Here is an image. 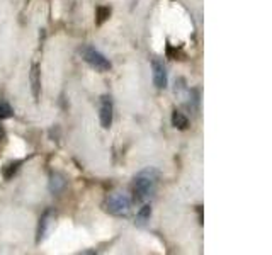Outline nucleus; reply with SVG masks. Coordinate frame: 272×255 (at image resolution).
<instances>
[{"mask_svg": "<svg viewBox=\"0 0 272 255\" xmlns=\"http://www.w3.org/2000/svg\"><path fill=\"white\" fill-rule=\"evenodd\" d=\"M158 177V170L153 167H148L141 170L140 174H136L135 180H133V201L138 204L147 203L157 189Z\"/></svg>", "mask_w": 272, "mask_h": 255, "instance_id": "1", "label": "nucleus"}, {"mask_svg": "<svg viewBox=\"0 0 272 255\" xmlns=\"http://www.w3.org/2000/svg\"><path fill=\"white\" fill-rule=\"evenodd\" d=\"M131 204H133V199L128 194L113 192L105 197V201L102 203V208L105 213L113 216H128L131 211Z\"/></svg>", "mask_w": 272, "mask_h": 255, "instance_id": "2", "label": "nucleus"}, {"mask_svg": "<svg viewBox=\"0 0 272 255\" xmlns=\"http://www.w3.org/2000/svg\"><path fill=\"white\" fill-rule=\"evenodd\" d=\"M80 54H82V58H84V62L90 65L94 70L101 71V74L111 70V62L104 57L101 51H97V49L94 48V46L80 48Z\"/></svg>", "mask_w": 272, "mask_h": 255, "instance_id": "3", "label": "nucleus"}, {"mask_svg": "<svg viewBox=\"0 0 272 255\" xmlns=\"http://www.w3.org/2000/svg\"><path fill=\"white\" fill-rule=\"evenodd\" d=\"M113 116H114V106L113 99L109 96L101 97V109H99V119H101V126L104 130H109L113 126Z\"/></svg>", "mask_w": 272, "mask_h": 255, "instance_id": "4", "label": "nucleus"}, {"mask_svg": "<svg viewBox=\"0 0 272 255\" xmlns=\"http://www.w3.org/2000/svg\"><path fill=\"white\" fill-rule=\"evenodd\" d=\"M152 71H153V85L157 88H165L169 84V77H167V68L162 60L155 58L152 62Z\"/></svg>", "mask_w": 272, "mask_h": 255, "instance_id": "5", "label": "nucleus"}, {"mask_svg": "<svg viewBox=\"0 0 272 255\" xmlns=\"http://www.w3.org/2000/svg\"><path fill=\"white\" fill-rule=\"evenodd\" d=\"M29 82H31L32 97H34V101H40V97H41V71H40V65L38 63H32V66H31Z\"/></svg>", "mask_w": 272, "mask_h": 255, "instance_id": "6", "label": "nucleus"}, {"mask_svg": "<svg viewBox=\"0 0 272 255\" xmlns=\"http://www.w3.org/2000/svg\"><path fill=\"white\" fill-rule=\"evenodd\" d=\"M51 220H53V211L51 209H46V211L43 213V216L40 218V225H38V243L43 242L44 238H46L48 233V226L51 225Z\"/></svg>", "mask_w": 272, "mask_h": 255, "instance_id": "7", "label": "nucleus"}, {"mask_svg": "<svg viewBox=\"0 0 272 255\" xmlns=\"http://www.w3.org/2000/svg\"><path fill=\"white\" fill-rule=\"evenodd\" d=\"M65 186H66V180H65V177L62 174H57V172H55V174L49 175V192L51 194L63 192Z\"/></svg>", "mask_w": 272, "mask_h": 255, "instance_id": "8", "label": "nucleus"}, {"mask_svg": "<svg viewBox=\"0 0 272 255\" xmlns=\"http://www.w3.org/2000/svg\"><path fill=\"white\" fill-rule=\"evenodd\" d=\"M172 126L177 128V130H180V131H186L187 128H189V119H187V116L184 113H180V111H174L172 113Z\"/></svg>", "mask_w": 272, "mask_h": 255, "instance_id": "9", "label": "nucleus"}, {"mask_svg": "<svg viewBox=\"0 0 272 255\" xmlns=\"http://www.w3.org/2000/svg\"><path fill=\"white\" fill-rule=\"evenodd\" d=\"M150 216H152V208H150V204L143 203V206L136 214V226H145L150 221Z\"/></svg>", "mask_w": 272, "mask_h": 255, "instance_id": "10", "label": "nucleus"}, {"mask_svg": "<svg viewBox=\"0 0 272 255\" xmlns=\"http://www.w3.org/2000/svg\"><path fill=\"white\" fill-rule=\"evenodd\" d=\"M111 17V7H97L96 10V24L102 26Z\"/></svg>", "mask_w": 272, "mask_h": 255, "instance_id": "11", "label": "nucleus"}, {"mask_svg": "<svg viewBox=\"0 0 272 255\" xmlns=\"http://www.w3.org/2000/svg\"><path fill=\"white\" fill-rule=\"evenodd\" d=\"M14 116V111L10 107V104L5 101H0V119H10Z\"/></svg>", "mask_w": 272, "mask_h": 255, "instance_id": "12", "label": "nucleus"}, {"mask_svg": "<svg viewBox=\"0 0 272 255\" xmlns=\"http://www.w3.org/2000/svg\"><path fill=\"white\" fill-rule=\"evenodd\" d=\"M22 162H15V163H9L7 167L4 169V177L5 179H12V175L17 172V169H19V165H21Z\"/></svg>", "mask_w": 272, "mask_h": 255, "instance_id": "13", "label": "nucleus"}, {"mask_svg": "<svg viewBox=\"0 0 272 255\" xmlns=\"http://www.w3.org/2000/svg\"><path fill=\"white\" fill-rule=\"evenodd\" d=\"M4 138H5V131L0 128V141H4Z\"/></svg>", "mask_w": 272, "mask_h": 255, "instance_id": "14", "label": "nucleus"}]
</instances>
